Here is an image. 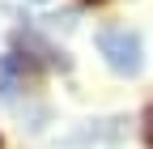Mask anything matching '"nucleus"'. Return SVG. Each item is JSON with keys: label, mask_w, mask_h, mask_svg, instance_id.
Instances as JSON below:
<instances>
[{"label": "nucleus", "mask_w": 153, "mask_h": 149, "mask_svg": "<svg viewBox=\"0 0 153 149\" xmlns=\"http://www.w3.org/2000/svg\"><path fill=\"white\" fill-rule=\"evenodd\" d=\"M98 51L106 55V64L119 72V77H136L140 64H145L140 39H136L128 26H111V30H102V34H98Z\"/></svg>", "instance_id": "1"}, {"label": "nucleus", "mask_w": 153, "mask_h": 149, "mask_svg": "<svg viewBox=\"0 0 153 149\" xmlns=\"http://www.w3.org/2000/svg\"><path fill=\"white\" fill-rule=\"evenodd\" d=\"M145 141H149V149H153V111H149V128H145Z\"/></svg>", "instance_id": "2"}, {"label": "nucleus", "mask_w": 153, "mask_h": 149, "mask_svg": "<svg viewBox=\"0 0 153 149\" xmlns=\"http://www.w3.org/2000/svg\"><path fill=\"white\" fill-rule=\"evenodd\" d=\"M89 4H98V0H89Z\"/></svg>", "instance_id": "3"}]
</instances>
